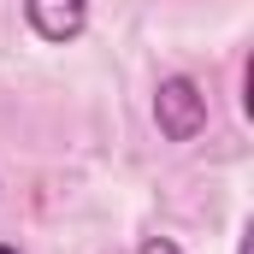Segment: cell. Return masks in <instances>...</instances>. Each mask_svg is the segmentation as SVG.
Instances as JSON below:
<instances>
[{"instance_id": "obj_1", "label": "cell", "mask_w": 254, "mask_h": 254, "mask_svg": "<svg viewBox=\"0 0 254 254\" xmlns=\"http://www.w3.org/2000/svg\"><path fill=\"white\" fill-rule=\"evenodd\" d=\"M154 125H160L166 142H195V136L207 130V95H201V83L166 77V83L154 89Z\"/></svg>"}, {"instance_id": "obj_2", "label": "cell", "mask_w": 254, "mask_h": 254, "mask_svg": "<svg viewBox=\"0 0 254 254\" xmlns=\"http://www.w3.org/2000/svg\"><path fill=\"white\" fill-rule=\"evenodd\" d=\"M24 18L42 42H77L89 24V0H24Z\"/></svg>"}, {"instance_id": "obj_3", "label": "cell", "mask_w": 254, "mask_h": 254, "mask_svg": "<svg viewBox=\"0 0 254 254\" xmlns=\"http://www.w3.org/2000/svg\"><path fill=\"white\" fill-rule=\"evenodd\" d=\"M136 254H184V249H178L172 237H148V243H142V249H136Z\"/></svg>"}, {"instance_id": "obj_4", "label": "cell", "mask_w": 254, "mask_h": 254, "mask_svg": "<svg viewBox=\"0 0 254 254\" xmlns=\"http://www.w3.org/2000/svg\"><path fill=\"white\" fill-rule=\"evenodd\" d=\"M0 254H18V249H12V243H0Z\"/></svg>"}]
</instances>
